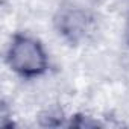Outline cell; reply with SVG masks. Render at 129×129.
I'll return each mask as SVG.
<instances>
[{
  "mask_svg": "<svg viewBox=\"0 0 129 129\" xmlns=\"http://www.w3.org/2000/svg\"><path fill=\"white\" fill-rule=\"evenodd\" d=\"M126 32H127V37H129V14H127V20H126Z\"/></svg>",
  "mask_w": 129,
  "mask_h": 129,
  "instance_id": "4",
  "label": "cell"
},
{
  "mask_svg": "<svg viewBox=\"0 0 129 129\" xmlns=\"http://www.w3.org/2000/svg\"><path fill=\"white\" fill-rule=\"evenodd\" d=\"M43 126H58L62 120V111L56 105H47L38 115Z\"/></svg>",
  "mask_w": 129,
  "mask_h": 129,
  "instance_id": "3",
  "label": "cell"
},
{
  "mask_svg": "<svg viewBox=\"0 0 129 129\" xmlns=\"http://www.w3.org/2000/svg\"><path fill=\"white\" fill-rule=\"evenodd\" d=\"M58 30L69 41H81L96 32L94 21L85 11V8L75 5L61 9L58 15Z\"/></svg>",
  "mask_w": 129,
  "mask_h": 129,
  "instance_id": "2",
  "label": "cell"
},
{
  "mask_svg": "<svg viewBox=\"0 0 129 129\" xmlns=\"http://www.w3.org/2000/svg\"><path fill=\"white\" fill-rule=\"evenodd\" d=\"M8 64L14 72L23 76H35L44 72L47 56L34 38L17 37L9 44Z\"/></svg>",
  "mask_w": 129,
  "mask_h": 129,
  "instance_id": "1",
  "label": "cell"
}]
</instances>
